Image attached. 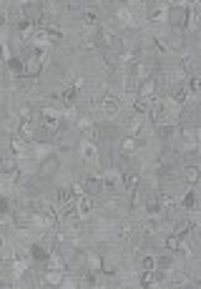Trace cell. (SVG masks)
<instances>
[{"label": "cell", "instance_id": "obj_7", "mask_svg": "<svg viewBox=\"0 0 201 289\" xmlns=\"http://www.w3.org/2000/svg\"><path fill=\"white\" fill-rule=\"evenodd\" d=\"M43 73V61L38 55H28L25 58V70H23V76L25 78H38Z\"/></svg>", "mask_w": 201, "mask_h": 289}, {"label": "cell", "instance_id": "obj_32", "mask_svg": "<svg viewBox=\"0 0 201 289\" xmlns=\"http://www.w3.org/2000/svg\"><path fill=\"white\" fill-rule=\"evenodd\" d=\"M171 269H174V259H171L168 254L159 256V272H171Z\"/></svg>", "mask_w": 201, "mask_h": 289}, {"label": "cell", "instance_id": "obj_19", "mask_svg": "<svg viewBox=\"0 0 201 289\" xmlns=\"http://www.w3.org/2000/svg\"><path fill=\"white\" fill-rule=\"evenodd\" d=\"M103 63H106V68H118L121 66V53L118 51H113V48H106V55H103Z\"/></svg>", "mask_w": 201, "mask_h": 289}, {"label": "cell", "instance_id": "obj_5", "mask_svg": "<svg viewBox=\"0 0 201 289\" xmlns=\"http://www.w3.org/2000/svg\"><path fill=\"white\" fill-rule=\"evenodd\" d=\"M78 156L83 158V161H98L100 158V151H98V146L93 141H81V146H78Z\"/></svg>", "mask_w": 201, "mask_h": 289}, {"label": "cell", "instance_id": "obj_22", "mask_svg": "<svg viewBox=\"0 0 201 289\" xmlns=\"http://www.w3.org/2000/svg\"><path fill=\"white\" fill-rule=\"evenodd\" d=\"M81 18H83V25H85V28H96V25H100V16H98L96 10H83Z\"/></svg>", "mask_w": 201, "mask_h": 289}, {"label": "cell", "instance_id": "obj_12", "mask_svg": "<svg viewBox=\"0 0 201 289\" xmlns=\"http://www.w3.org/2000/svg\"><path fill=\"white\" fill-rule=\"evenodd\" d=\"M76 96H78V88H76V85H66V88H61V91H58L61 106H63V108L76 106Z\"/></svg>", "mask_w": 201, "mask_h": 289}, {"label": "cell", "instance_id": "obj_18", "mask_svg": "<svg viewBox=\"0 0 201 289\" xmlns=\"http://www.w3.org/2000/svg\"><path fill=\"white\" fill-rule=\"evenodd\" d=\"M46 269H58V272H66V269H68V267H66V256H63V254H58V252H53V254L48 256Z\"/></svg>", "mask_w": 201, "mask_h": 289}, {"label": "cell", "instance_id": "obj_37", "mask_svg": "<svg viewBox=\"0 0 201 289\" xmlns=\"http://www.w3.org/2000/svg\"><path fill=\"white\" fill-rule=\"evenodd\" d=\"M186 3H189V0H168V5H171V8H176V5H186Z\"/></svg>", "mask_w": 201, "mask_h": 289}, {"label": "cell", "instance_id": "obj_27", "mask_svg": "<svg viewBox=\"0 0 201 289\" xmlns=\"http://www.w3.org/2000/svg\"><path fill=\"white\" fill-rule=\"evenodd\" d=\"M103 274H108V277H113V274H118V264L113 256H103V269H100Z\"/></svg>", "mask_w": 201, "mask_h": 289}, {"label": "cell", "instance_id": "obj_39", "mask_svg": "<svg viewBox=\"0 0 201 289\" xmlns=\"http://www.w3.org/2000/svg\"><path fill=\"white\" fill-rule=\"evenodd\" d=\"M136 3H143V0H136Z\"/></svg>", "mask_w": 201, "mask_h": 289}, {"label": "cell", "instance_id": "obj_2", "mask_svg": "<svg viewBox=\"0 0 201 289\" xmlns=\"http://www.w3.org/2000/svg\"><path fill=\"white\" fill-rule=\"evenodd\" d=\"M16 134L23 136L25 141H33L38 136V119H18V126H16Z\"/></svg>", "mask_w": 201, "mask_h": 289}, {"label": "cell", "instance_id": "obj_28", "mask_svg": "<svg viewBox=\"0 0 201 289\" xmlns=\"http://www.w3.org/2000/svg\"><path fill=\"white\" fill-rule=\"evenodd\" d=\"M171 98H174V101H179V103L184 106V103H186V98H189V96H186V88H184V85H171Z\"/></svg>", "mask_w": 201, "mask_h": 289}, {"label": "cell", "instance_id": "obj_33", "mask_svg": "<svg viewBox=\"0 0 201 289\" xmlns=\"http://www.w3.org/2000/svg\"><path fill=\"white\" fill-rule=\"evenodd\" d=\"M16 116H18V119L23 121V119H35V116H33V106L31 103H25V106H20L18 111H16Z\"/></svg>", "mask_w": 201, "mask_h": 289}, {"label": "cell", "instance_id": "obj_10", "mask_svg": "<svg viewBox=\"0 0 201 289\" xmlns=\"http://www.w3.org/2000/svg\"><path fill=\"white\" fill-rule=\"evenodd\" d=\"M103 184H106V191H118L123 186V176L116 171V169H108L103 173Z\"/></svg>", "mask_w": 201, "mask_h": 289}, {"label": "cell", "instance_id": "obj_17", "mask_svg": "<svg viewBox=\"0 0 201 289\" xmlns=\"http://www.w3.org/2000/svg\"><path fill=\"white\" fill-rule=\"evenodd\" d=\"M63 277H66V274L58 272V269H46V274H43L46 284H50V287H63Z\"/></svg>", "mask_w": 201, "mask_h": 289}, {"label": "cell", "instance_id": "obj_25", "mask_svg": "<svg viewBox=\"0 0 201 289\" xmlns=\"http://www.w3.org/2000/svg\"><path fill=\"white\" fill-rule=\"evenodd\" d=\"M123 186H126V189L128 191H136L138 189V186H141V176H138V173H126V176H123Z\"/></svg>", "mask_w": 201, "mask_h": 289}, {"label": "cell", "instance_id": "obj_9", "mask_svg": "<svg viewBox=\"0 0 201 289\" xmlns=\"http://www.w3.org/2000/svg\"><path fill=\"white\" fill-rule=\"evenodd\" d=\"M166 81H168V85H186V81H189V73H186L184 66H176V68L166 70Z\"/></svg>", "mask_w": 201, "mask_h": 289}, {"label": "cell", "instance_id": "obj_20", "mask_svg": "<svg viewBox=\"0 0 201 289\" xmlns=\"http://www.w3.org/2000/svg\"><path fill=\"white\" fill-rule=\"evenodd\" d=\"M159 201H161L164 211H176V209H179V201H176V196H171L168 191H161V194H159Z\"/></svg>", "mask_w": 201, "mask_h": 289}, {"label": "cell", "instance_id": "obj_24", "mask_svg": "<svg viewBox=\"0 0 201 289\" xmlns=\"http://www.w3.org/2000/svg\"><path fill=\"white\" fill-rule=\"evenodd\" d=\"M141 269H151V272H156V269H159V256H153V254H141Z\"/></svg>", "mask_w": 201, "mask_h": 289}, {"label": "cell", "instance_id": "obj_14", "mask_svg": "<svg viewBox=\"0 0 201 289\" xmlns=\"http://www.w3.org/2000/svg\"><path fill=\"white\" fill-rule=\"evenodd\" d=\"M116 18H118V23H123V25H128V28H138V16L134 10H128V8H118L116 10Z\"/></svg>", "mask_w": 201, "mask_h": 289}, {"label": "cell", "instance_id": "obj_21", "mask_svg": "<svg viewBox=\"0 0 201 289\" xmlns=\"http://www.w3.org/2000/svg\"><path fill=\"white\" fill-rule=\"evenodd\" d=\"M164 244H166L168 252H181V247H184V237H179V234H174V231H171V234L164 239Z\"/></svg>", "mask_w": 201, "mask_h": 289}, {"label": "cell", "instance_id": "obj_38", "mask_svg": "<svg viewBox=\"0 0 201 289\" xmlns=\"http://www.w3.org/2000/svg\"><path fill=\"white\" fill-rule=\"evenodd\" d=\"M199 143H201V131H199Z\"/></svg>", "mask_w": 201, "mask_h": 289}, {"label": "cell", "instance_id": "obj_16", "mask_svg": "<svg viewBox=\"0 0 201 289\" xmlns=\"http://www.w3.org/2000/svg\"><path fill=\"white\" fill-rule=\"evenodd\" d=\"M138 284L141 287H161V277L156 272H151V269H143L138 274Z\"/></svg>", "mask_w": 201, "mask_h": 289}, {"label": "cell", "instance_id": "obj_8", "mask_svg": "<svg viewBox=\"0 0 201 289\" xmlns=\"http://www.w3.org/2000/svg\"><path fill=\"white\" fill-rule=\"evenodd\" d=\"M186 20H189V13H186L184 5H176V8H168V23L174 28H184Z\"/></svg>", "mask_w": 201, "mask_h": 289}, {"label": "cell", "instance_id": "obj_36", "mask_svg": "<svg viewBox=\"0 0 201 289\" xmlns=\"http://www.w3.org/2000/svg\"><path fill=\"white\" fill-rule=\"evenodd\" d=\"M83 83H85V78H83V76H76V78H73V85H76L78 91L83 88Z\"/></svg>", "mask_w": 201, "mask_h": 289}, {"label": "cell", "instance_id": "obj_13", "mask_svg": "<svg viewBox=\"0 0 201 289\" xmlns=\"http://www.w3.org/2000/svg\"><path fill=\"white\" fill-rule=\"evenodd\" d=\"M131 76H136L138 81H146L153 76V66L149 61H138L136 66H131Z\"/></svg>", "mask_w": 201, "mask_h": 289}, {"label": "cell", "instance_id": "obj_23", "mask_svg": "<svg viewBox=\"0 0 201 289\" xmlns=\"http://www.w3.org/2000/svg\"><path fill=\"white\" fill-rule=\"evenodd\" d=\"M85 267L88 269H93V272H100L103 269V256H98V254H85Z\"/></svg>", "mask_w": 201, "mask_h": 289}, {"label": "cell", "instance_id": "obj_29", "mask_svg": "<svg viewBox=\"0 0 201 289\" xmlns=\"http://www.w3.org/2000/svg\"><path fill=\"white\" fill-rule=\"evenodd\" d=\"M50 151H53V146H48V143H35V146H33V156H38L40 161L46 156H50Z\"/></svg>", "mask_w": 201, "mask_h": 289}, {"label": "cell", "instance_id": "obj_6", "mask_svg": "<svg viewBox=\"0 0 201 289\" xmlns=\"http://www.w3.org/2000/svg\"><path fill=\"white\" fill-rule=\"evenodd\" d=\"M76 209H78V216L85 221L88 216L96 211V196H83V199H76Z\"/></svg>", "mask_w": 201, "mask_h": 289}, {"label": "cell", "instance_id": "obj_3", "mask_svg": "<svg viewBox=\"0 0 201 289\" xmlns=\"http://www.w3.org/2000/svg\"><path fill=\"white\" fill-rule=\"evenodd\" d=\"M61 171V158L58 156H46V158H43V161H40V176L43 179H50V176H55V173H58Z\"/></svg>", "mask_w": 201, "mask_h": 289}, {"label": "cell", "instance_id": "obj_11", "mask_svg": "<svg viewBox=\"0 0 201 289\" xmlns=\"http://www.w3.org/2000/svg\"><path fill=\"white\" fill-rule=\"evenodd\" d=\"M181 181H186L189 186H196V184L201 181V169H199L196 164H186V166L181 169Z\"/></svg>", "mask_w": 201, "mask_h": 289}, {"label": "cell", "instance_id": "obj_30", "mask_svg": "<svg viewBox=\"0 0 201 289\" xmlns=\"http://www.w3.org/2000/svg\"><path fill=\"white\" fill-rule=\"evenodd\" d=\"M149 20H151V23H166V20H168V10H151Z\"/></svg>", "mask_w": 201, "mask_h": 289}, {"label": "cell", "instance_id": "obj_35", "mask_svg": "<svg viewBox=\"0 0 201 289\" xmlns=\"http://www.w3.org/2000/svg\"><path fill=\"white\" fill-rule=\"evenodd\" d=\"M63 10H66V13H83L81 3H76V0H66V3H63Z\"/></svg>", "mask_w": 201, "mask_h": 289}, {"label": "cell", "instance_id": "obj_34", "mask_svg": "<svg viewBox=\"0 0 201 289\" xmlns=\"http://www.w3.org/2000/svg\"><path fill=\"white\" fill-rule=\"evenodd\" d=\"M96 274H98V272H93V269L85 272V282H83V284H85V287H98V284H103V282H98Z\"/></svg>", "mask_w": 201, "mask_h": 289}, {"label": "cell", "instance_id": "obj_31", "mask_svg": "<svg viewBox=\"0 0 201 289\" xmlns=\"http://www.w3.org/2000/svg\"><path fill=\"white\" fill-rule=\"evenodd\" d=\"M196 201H199V196H196V191H189L184 196V201H181V206L184 209H196Z\"/></svg>", "mask_w": 201, "mask_h": 289}, {"label": "cell", "instance_id": "obj_4", "mask_svg": "<svg viewBox=\"0 0 201 289\" xmlns=\"http://www.w3.org/2000/svg\"><path fill=\"white\" fill-rule=\"evenodd\" d=\"M83 186H85V194H88V196H100V194H103L106 191V184H103V176H93V173H91V176H85V181H83Z\"/></svg>", "mask_w": 201, "mask_h": 289}, {"label": "cell", "instance_id": "obj_15", "mask_svg": "<svg viewBox=\"0 0 201 289\" xmlns=\"http://www.w3.org/2000/svg\"><path fill=\"white\" fill-rule=\"evenodd\" d=\"M141 149V143H138V136H123L121 138V153H126V156H134L136 151Z\"/></svg>", "mask_w": 201, "mask_h": 289}, {"label": "cell", "instance_id": "obj_26", "mask_svg": "<svg viewBox=\"0 0 201 289\" xmlns=\"http://www.w3.org/2000/svg\"><path fill=\"white\" fill-rule=\"evenodd\" d=\"M93 126H96V121L91 119V116H78V119H76V128H78L81 134H85V131H88V128H93Z\"/></svg>", "mask_w": 201, "mask_h": 289}, {"label": "cell", "instance_id": "obj_1", "mask_svg": "<svg viewBox=\"0 0 201 289\" xmlns=\"http://www.w3.org/2000/svg\"><path fill=\"white\" fill-rule=\"evenodd\" d=\"M118 111H121V98L118 96L108 93V96L100 98V116H103V119H116Z\"/></svg>", "mask_w": 201, "mask_h": 289}]
</instances>
